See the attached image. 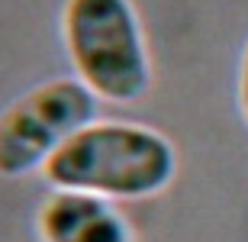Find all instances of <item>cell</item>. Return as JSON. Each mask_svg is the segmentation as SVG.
I'll return each mask as SVG.
<instances>
[{"label":"cell","mask_w":248,"mask_h":242,"mask_svg":"<svg viewBox=\"0 0 248 242\" xmlns=\"http://www.w3.org/2000/svg\"><path fill=\"white\" fill-rule=\"evenodd\" d=\"M42 175L55 191L103 200H148L174 181L177 152L152 126L97 120L74 132Z\"/></svg>","instance_id":"6da1fadb"},{"label":"cell","mask_w":248,"mask_h":242,"mask_svg":"<svg viewBox=\"0 0 248 242\" xmlns=\"http://www.w3.org/2000/svg\"><path fill=\"white\" fill-rule=\"evenodd\" d=\"M36 229L42 242H136L129 220L113 200L71 191H55L42 200Z\"/></svg>","instance_id":"277c9868"},{"label":"cell","mask_w":248,"mask_h":242,"mask_svg":"<svg viewBox=\"0 0 248 242\" xmlns=\"http://www.w3.org/2000/svg\"><path fill=\"white\" fill-rule=\"evenodd\" d=\"M62 42L97 100L126 107L148 94L152 58L132 0H64Z\"/></svg>","instance_id":"7a4b0ae2"},{"label":"cell","mask_w":248,"mask_h":242,"mask_svg":"<svg viewBox=\"0 0 248 242\" xmlns=\"http://www.w3.org/2000/svg\"><path fill=\"white\" fill-rule=\"evenodd\" d=\"M97 110L93 91L78 78L36 84L0 113V177L42 171L74 132L97 123Z\"/></svg>","instance_id":"3957f363"},{"label":"cell","mask_w":248,"mask_h":242,"mask_svg":"<svg viewBox=\"0 0 248 242\" xmlns=\"http://www.w3.org/2000/svg\"><path fill=\"white\" fill-rule=\"evenodd\" d=\"M239 97H242V116L248 123V46L242 55V71H239Z\"/></svg>","instance_id":"5b68a950"}]
</instances>
